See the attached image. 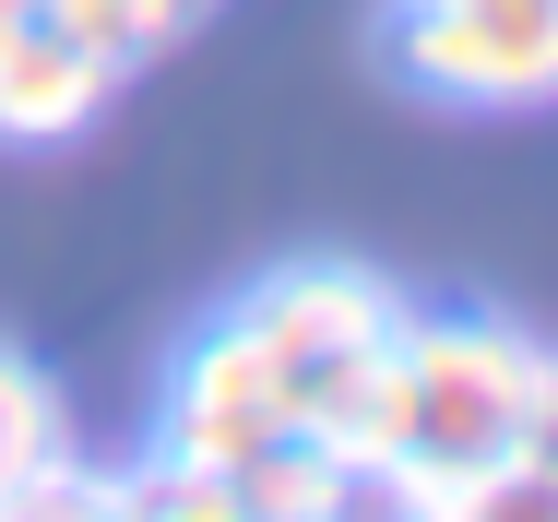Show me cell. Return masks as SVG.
<instances>
[{
    "label": "cell",
    "mask_w": 558,
    "mask_h": 522,
    "mask_svg": "<svg viewBox=\"0 0 558 522\" xmlns=\"http://www.w3.org/2000/svg\"><path fill=\"white\" fill-rule=\"evenodd\" d=\"M392 72L440 107H547L558 0H392Z\"/></svg>",
    "instance_id": "3957f363"
},
{
    "label": "cell",
    "mask_w": 558,
    "mask_h": 522,
    "mask_svg": "<svg viewBox=\"0 0 558 522\" xmlns=\"http://www.w3.org/2000/svg\"><path fill=\"white\" fill-rule=\"evenodd\" d=\"M238 320L262 332V356L286 368V404H298V439H322L356 499H368V451H380V392H392V332H404V298L356 262H298L274 286H250Z\"/></svg>",
    "instance_id": "7a4b0ae2"
},
{
    "label": "cell",
    "mask_w": 558,
    "mask_h": 522,
    "mask_svg": "<svg viewBox=\"0 0 558 522\" xmlns=\"http://www.w3.org/2000/svg\"><path fill=\"white\" fill-rule=\"evenodd\" d=\"M368 499L416 522L535 511L547 499V344L487 309H440V320L404 309Z\"/></svg>",
    "instance_id": "6da1fadb"
},
{
    "label": "cell",
    "mask_w": 558,
    "mask_h": 522,
    "mask_svg": "<svg viewBox=\"0 0 558 522\" xmlns=\"http://www.w3.org/2000/svg\"><path fill=\"white\" fill-rule=\"evenodd\" d=\"M108 60L96 48H72L60 24H0V143H24V155H48V143H84L96 131V107H108Z\"/></svg>",
    "instance_id": "5b68a950"
},
{
    "label": "cell",
    "mask_w": 558,
    "mask_h": 522,
    "mask_svg": "<svg viewBox=\"0 0 558 522\" xmlns=\"http://www.w3.org/2000/svg\"><path fill=\"white\" fill-rule=\"evenodd\" d=\"M24 12H36V0H0V24H24Z\"/></svg>",
    "instance_id": "ba28073f"
},
{
    "label": "cell",
    "mask_w": 558,
    "mask_h": 522,
    "mask_svg": "<svg viewBox=\"0 0 558 522\" xmlns=\"http://www.w3.org/2000/svg\"><path fill=\"white\" fill-rule=\"evenodd\" d=\"M274 439H298V404H286V368L262 356V332L226 309L191 332V356L167 368V416H155V463H191V475H226V499H238V475L274 451Z\"/></svg>",
    "instance_id": "277c9868"
},
{
    "label": "cell",
    "mask_w": 558,
    "mask_h": 522,
    "mask_svg": "<svg viewBox=\"0 0 558 522\" xmlns=\"http://www.w3.org/2000/svg\"><path fill=\"white\" fill-rule=\"evenodd\" d=\"M12 511H96V475H84V451H72L60 380L0 344V522Z\"/></svg>",
    "instance_id": "8992f818"
},
{
    "label": "cell",
    "mask_w": 558,
    "mask_h": 522,
    "mask_svg": "<svg viewBox=\"0 0 558 522\" xmlns=\"http://www.w3.org/2000/svg\"><path fill=\"white\" fill-rule=\"evenodd\" d=\"M215 0H36V24H60L72 48H96L108 72H131V60H155L167 36H191Z\"/></svg>",
    "instance_id": "52a82bcc"
}]
</instances>
